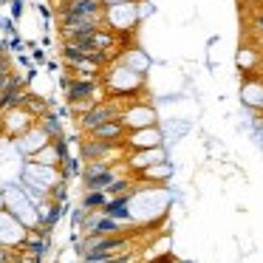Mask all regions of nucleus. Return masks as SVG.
<instances>
[{"label": "nucleus", "instance_id": "obj_12", "mask_svg": "<svg viewBox=\"0 0 263 263\" xmlns=\"http://www.w3.org/2000/svg\"><path fill=\"white\" fill-rule=\"evenodd\" d=\"M257 29H263V17H257Z\"/></svg>", "mask_w": 263, "mask_h": 263}, {"label": "nucleus", "instance_id": "obj_9", "mask_svg": "<svg viewBox=\"0 0 263 263\" xmlns=\"http://www.w3.org/2000/svg\"><path fill=\"white\" fill-rule=\"evenodd\" d=\"M108 204V195L105 193H97V190H88L85 193V198H82V210H102V206Z\"/></svg>", "mask_w": 263, "mask_h": 263}, {"label": "nucleus", "instance_id": "obj_8", "mask_svg": "<svg viewBox=\"0 0 263 263\" xmlns=\"http://www.w3.org/2000/svg\"><path fill=\"white\" fill-rule=\"evenodd\" d=\"M153 161H164V150L161 147H150V150H142V153L133 159V167H139V170H144V164H153Z\"/></svg>", "mask_w": 263, "mask_h": 263}, {"label": "nucleus", "instance_id": "obj_2", "mask_svg": "<svg viewBox=\"0 0 263 263\" xmlns=\"http://www.w3.org/2000/svg\"><path fill=\"white\" fill-rule=\"evenodd\" d=\"M26 235H29V229H26L12 212L0 210V246H3V249H20Z\"/></svg>", "mask_w": 263, "mask_h": 263}, {"label": "nucleus", "instance_id": "obj_3", "mask_svg": "<svg viewBox=\"0 0 263 263\" xmlns=\"http://www.w3.org/2000/svg\"><path fill=\"white\" fill-rule=\"evenodd\" d=\"M105 23L116 31H127L139 23L136 3H122V6H108L105 9Z\"/></svg>", "mask_w": 263, "mask_h": 263}, {"label": "nucleus", "instance_id": "obj_4", "mask_svg": "<svg viewBox=\"0 0 263 263\" xmlns=\"http://www.w3.org/2000/svg\"><path fill=\"white\" fill-rule=\"evenodd\" d=\"M156 114L150 105H130V108L122 110L119 116V125L122 127H133V130H142V127H153Z\"/></svg>", "mask_w": 263, "mask_h": 263}, {"label": "nucleus", "instance_id": "obj_6", "mask_svg": "<svg viewBox=\"0 0 263 263\" xmlns=\"http://www.w3.org/2000/svg\"><path fill=\"white\" fill-rule=\"evenodd\" d=\"M133 150H150V147H161V133L159 127H142V130H133L127 139Z\"/></svg>", "mask_w": 263, "mask_h": 263}, {"label": "nucleus", "instance_id": "obj_14", "mask_svg": "<svg viewBox=\"0 0 263 263\" xmlns=\"http://www.w3.org/2000/svg\"><path fill=\"white\" fill-rule=\"evenodd\" d=\"M68 3H77V0H68Z\"/></svg>", "mask_w": 263, "mask_h": 263}, {"label": "nucleus", "instance_id": "obj_7", "mask_svg": "<svg viewBox=\"0 0 263 263\" xmlns=\"http://www.w3.org/2000/svg\"><path fill=\"white\" fill-rule=\"evenodd\" d=\"M122 136H125V127H122L119 122H105V125H99V127H93V130H91V139L105 142V144L119 142Z\"/></svg>", "mask_w": 263, "mask_h": 263}, {"label": "nucleus", "instance_id": "obj_5", "mask_svg": "<svg viewBox=\"0 0 263 263\" xmlns=\"http://www.w3.org/2000/svg\"><path fill=\"white\" fill-rule=\"evenodd\" d=\"M51 142V139L46 136V133L40 130V125H34V127H29V130L23 133V136L17 139V142H14V150H17L20 156H34V153H40L43 147H46V144Z\"/></svg>", "mask_w": 263, "mask_h": 263}, {"label": "nucleus", "instance_id": "obj_1", "mask_svg": "<svg viewBox=\"0 0 263 263\" xmlns=\"http://www.w3.org/2000/svg\"><path fill=\"white\" fill-rule=\"evenodd\" d=\"M139 85H142V74H139V71L125 68V65H116V68L110 71V77H105V88L110 91V97H114V99L127 97V93L136 91Z\"/></svg>", "mask_w": 263, "mask_h": 263}, {"label": "nucleus", "instance_id": "obj_11", "mask_svg": "<svg viewBox=\"0 0 263 263\" xmlns=\"http://www.w3.org/2000/svg\"><path fill=\"white\" fill-rule=\"evenodd\" d=\"M102 6H122V3H133V0H99Z\"/></svg>", "mask_w": 263, "mask_h": 263}, {"label": "nucleus", "instance_id": "obj_13", "mask_svg": "<svg viewBox=\"0 0 263 263\" xmlns=\"http://www.w3.org/2000/svg\"><path fill=\"white\" fill-rule=\"evenodd\" d=\"M0 142H3V133H0Z\"/></svg>", "mask_w": 263, "mask_h": 263}, {"label": "nucleus", "instance_id": "obj_10", "mask_svg": "<svg viewBox=\"0 0 263 263\" xmlns=\"http://www.w3.org/2000/svg\"><path fill=\"white\" fill-rule=\"evenodd\" d=\"M136 14H139V20L147 17V14H153V6H147V3H136Z\"/></svg>", "mask_w": 263, "mask_h": 263}]
</instances>
